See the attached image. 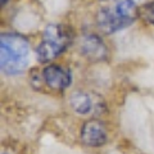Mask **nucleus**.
<instances>
[{"label":"nucleus","instance_id":"423d86ee","mask_svg":"<svg viewBox=\"0 0 154 154\" xmlns=\"http://www.w3.org/2000/svg\"><path fill=\"white\" fill-rule=\"evenodd\" d=\"M80 50L86 59L91 62H102L108 58V49L104 41L96 35H85L81 38Z\"/></svg>","mask_w":154,"mask_h":154},{"label":"nucleus","instance_id":"f257e3e1","mask_svg":"<svg viewBox=\"0 0 154 154\" xmlns=\"http://www.w3.org/2000/svg\"><path fill=\"white\" fill-rule=\"evenodd\" d=\"M30 45L18 33H3L0 37V66L9 76L25 71L28 64Z\"/></svg>","mask_w":154,"mask_h":154},{"label":"nucleus","instance_id":"7ed1b4c3","mask_svg":"<svg viewBox=\"0 0 154 154\" xmlns=\"http://www.w3.org/2000/svg\"><path fill=\"white\" fill-rule=\"evenodd\" d=\"M72 31L64 25H49L42 32L41 41L36 49L37 60L40 63H48L58 58L71 45Z\"/></svg>","mask_w":154,"mask_h":154},{"label":"nucleus","instance_id":"20e7f679","mask_svg":"<svg viewBox=\"0 0 154 154\" xmlns=\"http://www.w3.org/2000/svg\"><path fill=\"white\" fill-rule=\"evenodd\" d=\"M71 107L79 114H96L103 109V100L91 93L75 91L69 98Z\"/></svg>","mask_w":154,"mask_h":154},{"label":"nucleus","instance_id":"39448f33","mask_svg":"<svg viewBox=\"0 0 154 154\" xmlns=\"http://www.w3.org/2000/svg\"><path fill=\"white\" fill-rule=\"evenodd\" d=\"M81 140L85 145L91 148L104 145L108 140V135L103 122L96 118L86 121L81 128Z\"/></svg>","mask_w":154,"mask_h":154},{"label":"nucleus","instance_id":"6e6552de","mask_svg":"<svg viewBox=\"0 0 154 154\" xmlns=\"http://www.w3.org/2000/svg\"><path fill=\"white\" fill-rule=\"evenodd\" d=\"M139 17H140L143 21H145L146 23H150L154 25V2L146 3L139 8Z\"/></svg>","mask_w":154,"mask_h":154},{"label":"nucleus","instance_id":"f03ea898","mask_svg":"<svg viewBox=\"0 0 154 154\" xmlns=\"http://www.w3.org/2000/svg\"><path fill=\"white\" fill-rule=\"evenodd\" d=\"M139 8L132 0H118L112 7L102 8L96 14V25L104 33L126 28L139 16Z\"/></svg>","mask_w":154,"mask_h":154},{"label":"nucleus","instance_id":"0eeeda50","mask_svg":"<svg viewBox=\"0 0 154 154\" xmlns=\"http://www.w3.org/2000/svg\"><path fill=\"white\" fill-rule=\"evenodd\" d=\"M42 80L50 90L63 91L69 86L72 77L69 71L63 68L62 66L50 64L42 69Z\"/></svg>","mask_w":154,"mask_h":154},{"label":"nucleus","instance_id":"1a4fd4ad","mask_svg":"<svg viewBox=\"0 0 154 154\" xmlns=\"http://www.w3.org/2000/svg\"><path fill=\"white\" fill-rule=\"evenodd\" d=\"M7 3H8V0H2V5H5Z\"/></svg>","mask_w":154,"mask_h":154}]
</instances>
